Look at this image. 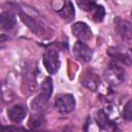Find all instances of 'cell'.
<instances>
[{
	"mask_svg": "<svg viewBox=\"0 0 132 132\" xmlns=\"http://www.w3.org/2000/svg\"><path fill=\"white\" fill-rule=\"evenodd\" d=\"M53 89H54L53 79H52V77L46 76L41 84L39 94L31 101L32 112L43 113L46 110V108L48 106L50 98L53 94Z\"/></svg>",
	"mask_w": 132,
	"mask_h": 132,
	"instance_id": "obj_1",
	"label": "cell"
},
{
	"mask_svg": "<svg viewBox=\"0 0 132 132\" xmlns=\"http://www.w3.org/2000/svg\"><path fill=\"white\" fill-rule=\"evenodd\" d=\"M104 77H105V80L110 86L116 87L125 81L126 72L124 68L119 65V63L111 60L104 71Z\"/></svg>",
	"mask_w": 132,
	"mask_h": 132,
	"instance_id": "obj_2",
	"label": "cell"
},
{
	"mask_svg": "<svg viewBox=\"0 0 132 132\" xmlns=\"http://www.w3.org/2000/svg\"><path fill=\"white\" fill-rule=\"evenodd\" d=\"M19 14L22 19V21L25 23V25L36 35H41L45 31V26L42 24L41 20L38 18L39 14L36 12L35 14H32L27 9H19Z\"/></svg>",
	"mask_w": 132,
	"mask_h": 132,
	"instance_id": "obj_3",
	"label": "cell"
},
{
	"mask_svg": "<svg viewBox=\"0 0 132 132\" xmlns=\"http://www.w3.org/2000/svg\"><path fill=\"white\" fill-rule=\"evenodd\" d=\"M114 29L123 43L132 51V24L117 16L114 19Z\"/></svg>",
	"mask_w": 132,
	"mask_h": 132,
	"instance_id": "obj_4",
	"label": "cell"
},
{
	"mask_svg": "<svg viewBox=\"0 0 132 132\" xmlns=\"http://www.w3.org/2000/svg\"><path fill=\"white\" fill-rule=\"evenodd\" d=\"M42 63L50 74H56L60 68L59 52L54 47H47L43 53Z\"/></svg>",
	"mask_w": 132,
	"mask_h": 132,
	"instance_id": "obj_5",
	"label": "cell"
},
{
	"mask_svg": "<svg viewBox=\"0 0 132 132\" xmlns=\"http://www.w3.org/2000/svg\"><path fill=\"white\" fill-rule=\"evenodd\" d=\"M55 107L58 112L67 114L75 109V98L72 94H59L55 99Z\"/></svg>",
	"mask_w": 132,
	"mask_h": 132,
	"instance_id": "obj_6",
	"label": "cell"
},
{
	"mask_svg": "<svg viewBox=\"0 0 132 132\" xmlns=\"http://www.w3.org/2000/svg\"><path fill=\"white\" fill-rule=\"evenodd\" d=\"M52 9L55 10L64 21L70 22L75 15V10L70 1H54L51 3Z\"/></svg>",
	"mask_w": 132,
	"mask_h": 132,
	"instance_id": "obj_7",
	"label": "cell"
},
{
	"mask_svg": "<svg viewBox=\"0 0 132 132\" xmlns=\"http://www.w3.org/2000/svg\"><path fill=\"white\" fill-rule=\"evenodd\" d=\"M72 52H73V55H74L75 59H77L81 63H88V62H90L92 60L93 50L86 42L77 40L73 44Z\"/></svg>",
	"mask_w": 132,
	"mask_h": 132,
	"instance_id": "obj_8",
	"label": "cell"
},
{
	"mask_svg": "<svg viewBox=\"0 0 132 132\" xmlns=\"http://www.w3.org/2000/svg\"><path fill=\"white\" fill-rule=\"evenodd\" d=\"M71 32L73 36H75L79 41L86 42L92 39L93 32L90 26L84 22H76L71 26Z\"/></svg>",
	"mask_w": 132,
	"mask_h": 132,
	"instance_id": "obj_9",
	"label": "cell"
},
{
	"mask_svg": "<svg viewBox=\"0 0 132 132\" xmlns=\"http://www.w3.org/2000/svg\"><path fill=\"white\" fill-rule=\"evenodd\" d=\"M80 81L85 88H87L88 90L93 91V92L96 91L100 85V78H99L98 74L92 69H87L84 72V74L81 75Z\"/></svg>",
	"mask_w": 132,
	"mask_h": 132,
	"instance_id": "obj_10",
	"label": "cell"
},
{
	"mask_svg": "<svg viewBox=\"0 0 132 132\" xmlns=\"http://www.w3.org/2000/svg\"><path fill=\"white\" fill-rule=\"evenodd\" d=\"M96 122L98 127L101 130H106V129H110L111 132H120L118 126L116 123H113L108 116L106 114V112L103 109H99L96 113Z\"/></svg>",
	"mask_w": 132,
	"mask_h": 132,
	"instance_id": "obj_11",
	"label": "cell"
},
{
	"mask_svg": "<svg viewBox=\"0 0 132 132\" xmlns=\"http://www.w3.org/2000/svg\"><path fill=\"white\" fill-rule=\"evenodd\" d=\"M26 114H27V108L22 104L12 105L7 109V118L11 123L14 124L21 123L25 119Z\"/></svg>",
	"mask_w": 132,
	"mask_h": 132,
	"instance_id": "obj_12",
	"label": "cell"
},
{
	"mask_svg": "<svg viewBox=\"0 0 132 132\" xmlns=\"http://www.w3.org/2000/svg\"><path fill=\"white\" fill-rule=\"evenodd\" d=\"M0 27L3 31L10 32L16 27L15 14L11 11H2L0 14Z\"/></svg>",
	"mask_w": 132,
	"mask_h": 132,
	"instance_id": "obj_13",
	"label": "cell"
},
{
	"mask_svg": "<svg viewBox=\"0 0 132 132\" xmlns=\"http://www.w3.org/2000/svg\"><path fill=\"white\" fill-rule=\"evenodd\" d=\"M107 54L111 58V60L117 63H120V64H123L126 66H130L132 64L131 57L127 53L121 51L118 47H109L107 50Z\"/></svg>",
	"mask_w": 132,
	"mask_h": 132,
	"instance_id": "obj_14",
	"label": "cell"
},
{
	"mask_svg": "<svg viewBox=\"0 0 132 132\" xmlns=\"http://www.w3.org/2000/svg\"><path fill=\"white\" fill-rule=\"evenodd\" d=\"M45 123V118L43 113H38V112H32V114L29 118L28 125L32 129H37L43 126Z\"/></svg>",
	"mask_w": 132,
	"mask_h": 132,
	"instance_id": "obj_15",
	"label": "cell"
},
{
	"mask_svg": "<svg viewBox=\"0 0 132 132\" xmlns=\"http://www.w3.org/2000/svg\"><path fill=\"white\" fill-rule=\"evenodd\" d=\"M105 16V8L101 4H97L96 7L92 11V20L96 23H101Z\"/></svg>",
	"mask_w": 132,
	"mask_h": 132,
	"instance_id": "obj_16",
	"label": "cell"
},
{
	"mask_svg": "<svg viewBox=\"0 0 132 132\" xmlns=\"http://www.w3.org/2000/svg\"><path fill=\"white\" fill-rule=\"evenodd\" d=\"M122 118L127 122H132V99H129L122 110Z\"/></svg>",
	"mask_w": 132,
	"mask_h": 132,
	"instance_id": "obj_17",
	"label": "cell"
},
{
	"mask_svg": "<svg viewBox=\"0 0 132 132\" xmlns=\"http://www.w3.org/2000/svg\"><path fill=\"white\" fill-rule=\"evenodd\" d=\"M77 5L80 7V9L89 12V11H93L97 3L95 1H77Z\"/></svg>",
	"mask_w": 132,
	"mask_h": 132,
	"instance_id": "obj_18",
	"label": "cell"
},
{
	"mask_svg": "<svg viewBox=\"0 0 132 132\" xmlns=\"http://www.w3.org/2000/svg\"><path fill=\"white\" fill-rule=\"evenodd\" d=\"M2 129L4 131H7V132H37V131H31V130H27L25 128H22V127H15V126H3Z\"/></svg>",
	"mask_w": 132,
	"mask_h": 132,
	"instance_id": "obj_19",
	"label": "cell"
},
{
	"mask_svg": "<svg viewBox=\"0 0 132 132\" xmlns=\"http://www.w3.org/2000/svg\"><path fill=\"white\" fill-rule=\"evenodd\" d=\"M131 18H132V10H131Z\"/></svg>",
	"mask_w": 132,
	"mask_h": 132,
	"instance_id": "obj_20",
	"label": "cell"
},
{
	"mask_svg": "<svg viewBox=\"0 0 132 132\" xmlns=\"http://www.w3.org/2000/svg\"><path fill=\"white\" fill-rule=\"evenodd\" d=\"M2 132H5V131H4V130H3V131H2Z\"/></svg>",
	"mask_w": 132,
	"mask_h": 132,
	"instance_id": "obj_21",
	"label": "cell"
}]
</instances>
